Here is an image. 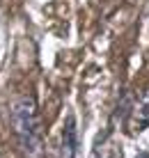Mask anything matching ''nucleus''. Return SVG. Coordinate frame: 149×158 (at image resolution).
I'll return each mask as SVG.
<instances>
[{"label": "nucleus", "mask_w": 149, "mask_h": 158, "mask_svg": "<svg viewBox=\"0 0 149 158\" xmlns=\"http://www.w3.org/2000/svg\"><path fill=\"white\" fill-rule=\"evenodd\" d=\"M9 128L21 158H46L41 112L32 92L16 94L9 101Z\"/></svg>", "instance_id": "nucleus-1"}, {"label": "nucleus", "mask_w": 149, "mask_h": 158, "mask_svg": "<svg viewBox=\"0 0 149 158\" xmlns=\"http://www.w3.org/2000/svg\"><path fill=\"white\" fill-rule=\"evenodd\" d=\"M76 154H78V124H76V117L69 112L62 122L55 154L51 158H76Z\"/></svg>", "instance_id": "nucleus-2"}, {"label": "nucleus", "mask_w": 149, "mask_h": 158, "mask_svg": "<svg viewBox=\"0 0 149 158\" xmlns=\"http://www.w3.org/2000/svg\"><path fill=\"white\" fill-rule=\"evenodd\" d=\"M129 124H131V133H142L145 128H149V89H142L133 99L126 126Z\"/></svg>", "instance_id": "nucleus-3"}, {"label": "nucleus", "mask_w": 149, "mask_h": 158, "mask_svg": "<svg viewBox=\"0 0 149 158\" xmlns=\"http://www.w3.org/2000/svg\"><path fill=\"white\" fill-rule=\"evenodd\" d=\"M92 158H122V147L115 140V128L108 126L103 133H99Z\"/></svg>", "instance_id": "nucleus-4"}, {"label": "nucleus", "mask_w": 149, "mask_h": 158, "mask_svg": "<svg viewBox=\"0 0 149 158\" xmlns=\"http://www.w3.org/2000/svg\"><path fill=\"white\" fill-rule=\"evenodd\" d=\"M135 158H149V151H140V154H138Z\"/></svg>", "instance_id": "nucleus-5"}]
</instances>
